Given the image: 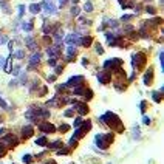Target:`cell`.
I'll list each match as a JSON object with an SVG mask.
<instances>
[{"instance_id": "obj_43", "label": "cell", "mask_w": 164, "mask_h": 164, "mask_svg": "<svg viewBox=\"0 0 164 164\" xmlns=\"http://www.w3.org/2000/svg\"><path fill=\"white\" fill-rule=\"evenodd\" d=\"M59 130H60V132H67V130H68V126H67V124H62V126L59 127Z\"/></svg>"}, {"instance_id": "obj_22", "label": "cell", "mask_w": 164, "mask_h": 164, "mask_svg": "<svg viewBox=\"0 0 164 164\" xmlns=\"http://www.w3.org/2000/svg\"><path fill=\"white\" fill-rule=\"evenodd\" d=\"M150 80H152V70H149V71L146 73V76H144V84H146V85H149V84H150Z\"/></svg>"}, {"instance_id": "obj_49", "label": "cell", "mask_w": 164, "mask_h": 164, "mask_svg": "<svg viewBox=\"0 0 164 164\" xmlns=\"http://www.w3.org/2000/svg\"><path fill=\"white\" fill-rule=\"evenodd\" d=\"M56 73H57V74L62 73V67H56Z\"/></svg>"}, {"instance_id": "obj_11", "label": "cell", "mask_w": 164, "mask_h": 164, "mask_svg": "<svg viewBox=\"0 0 164 164\" xmlns=\"http://www.w3.org/2000/svg\"><path fill=\"white\" fill-rule=\"evenodd\" d=\"M122 64V60L121 59H108V60H105L104 62V68H110V67H116V65H121Z\"/></svg>"}, {"instance_id": "obj_48", "label": "cell", "mask_w": 164, "mask_h": 164, "mask_svg": "<svg viewBox=\"0 0 164 164\" xmlns=\"http://www.w3.org/2000/svg\"><path fill=\"white\" fill-rule=\"evenodd\" d=\"M67 2H68V0H59V5H60V6H64Z\"/></svg>"}, {"instance_id": "obj_10", "label": "cell", "mask_w": 164, "mask_h": 164, "mask_svg": "<svg viewBox=\"0 0 164 164\" xmlns=\"http://www.w3.org/2000/svg\"><path fill=\"white\" fill-rule=\"evenodd\" d=\"M82 82H84V76H73V77H70V79H68V82H67V87H68V85H73V87H76V85L82 84Z\"/></svg>"}, {"instance_id": "obj_33", "label": "cell", "mask_w": 164, "mask_h": 164, "mask_svg": "<svg viewBox=\"0 0 164 164\" xmlns=\"http://www.w3.org/2000/svg\"><path fill=\"white\" fill-rule=\"evenodd\" d=\"M159 64H161V68L164 70V53H159Z\"/></svg>"}, {"instance_id": "obj_24", "label": "cell", "mask_w": 164, "mask_h": 164, "mask_svg": "<svg viewBox=\"0 0 164 164\" xmlns=\"http://www.w3.org/2000/svg\"><path fill=\"white\" fill-rule=\"evenodd\" d=\"M50 149H59L60 146H62V142H60V141H54V142H51V144H47Z\"/></svg>"}, {"instance_id": "obj_32", "label": "cell", "mask_w": 164, "mask_h": 164, "mask_svg": "<svg viewBox=\"0 0 164 164\" xmlns=\"http://www.w3.org/2000/svg\"><path fill=\"white\" fill-rule=\"evenodd\" d=\"M96 53H98V54H102V53H104V48L101 47V44H96Z\"/></svg>"}, {"instance_id": "obj_6", "label": "cell", "mask_w": 164, "mask_h": 164, "mask_svg": "<svg viewBox=\"0 0 164 164\" xmlns=\"http://www.w3.org/2000/svg\"><path fill=\"white\" fill-rule=\"evenodd\" d=\"M0 144L8 146V147H16V144H17V139H16L12 135H6V136L2 139V142H0Z\"/></svg>"}, {"instance_id": "obj_28", "label": "cell", "mask_w": 164, "mask_h": 164, "mask_svg": "<svg viewBox=\"0 0 164 164\" xmlns=\"http://www.w3.org/2000/svg\"><path fill=\"white\" fill-rule=\"evenodd\" d=\"M82 122H84V121H82V118H76V119H74V122H73V127H74V129H77V127L82 124Z\"/></svg>"}, {"instance_id": "obj_42", "label": "cell", "mask_w": 164, "mask_h": 164, "mask_svg": "<svg viewBox=\"0 0 164 164\" xmlns=\"http://www.w3.org/2000/svg\"><path fill=\"white\" fill-rule=\"evenodd\" d=\"M139 108H141V112H142V113L146 112V102H144V101H142L141 104H139Z\"/></svg>"}, {"instance_id": "obj_47", "label": "cell", "mask_w": 164, "mask_h": 164, "mask_svg": "<svg viewBox=\"0 0 164 164\" xmlns=\"http://www.w3.org/2000/svg\"><path fill=\"white\" fill-rule=\"evenodd\" d=\"M16 85H17V80H16V79L9 82V87H16Z\"/></svg>"}, {"instance_id": "obj_18", "label": "cell", "mask_w": 164, "mask_h": 164, "mask_svg": "<svg viewBox=\"0 0 164 164\" xmlns=\"http://www.w3.org/2000/svg\"><path fill=\"white\" fill-rule=\"evenodd\" d=\"M91 42H93V39H91L90 36L80 37V45H82V47H90V45H91Z\"/></svg>"}, {"instance_id": "obj_15", "label": "cell", "mask_w": 164, "mask_h": 164, "mask_svg": "<svg viewBox=\"0 0 164 164\" xmlns=\"http://www.w3.org/2000/svg\"><path fill=\"white\" fill-rule=\"evenodd\" d=\"M25 44H26V47H28V48L36 50V42H34L33 36H26V37H25Z\"/></svg>"}, {"instance_id": "obj_55", "label": "cell", "mask_w": 164, "mask_h": 164, "mask_svg": "<svg viewBox=\"0 0 164 164\" xmlns=\"http://www.w3.org/2000/svg\"><path fill=\"white\" fill-rule=\"evenodd\" d=\"M119 2H121V3H122V0H119Z\"/></svg>"}, {"instance_id": "obj_4", "label": "cell", "mask_w": 164, "mask_h": 164, "mask_svg": "<svg viewBox=\"0 0 164 164\" xmlns=\"http://www.w3.org/2000/svg\"><path fill=\"white\" fill-rule=\"evenodd\" d=\"M39 130L42 133H53V132H56V127L51 122H42V124H39Z\"/></svg>"}, {"instance_id": "obj_35", "label": "cell", "mask_w": 164, "mask_h": 164, "mask_svg": "<svg viewBox=\"0 0 164 164\" xmlns=\"http://www.w3.org/2000/svg\"><path fill=\"white\" fill-rule=\"evenodd\" d=\"M73 115H74V108H70L64 113V116H73Z\"/></svg>"}, {"instance_id": "obj_31", "label": "cell", "mask_w": 164, "mask_h": 164, "mask_svg": "<svg viewBox=\"0 0 164 164\" xmlns=\"http://www.w3.org/2000/svg\"><path fill=\"white\" fill-rule=\"evenodd\" d=\"M0 8H3L5 12H9V8H8V5H6L5 2H0Z\"/></svg>"}, {"instance_id": "obj_41", "label": "cell", "mask_w": 164, "mask_h": 164, "mask_svg": "<svg viewBox=\"0 0 164 164\" xmlns=\"http://www.w3.org/2000/svg\"><path fill=\"white\" fill-rule=\"evenodd\" d=\"M142 122H144L146 126H149V124H150V118H149V116H144V118H142Z\"/></svg>"}, {"instance_id": "obj_46", "label": "cell", "mask_w": 164, "mask_h": 164, "mask_svg": "<svg viewBox=\"0 0 164 164\" xmlns=\"http://www.w3.org/2000/svg\"><path fill=\"white\" fill-rule=\"evenodd\" d=\"M132 17H133V16H129V14H127V16H122V20H124V22H126V20H130Z\"/></svg>"}, {"instance_id": "obj_9", "label": "cell", "mask_w": 164, "mask_h": 164, "mask_svg": "<svg viewBox=\"0 0 164 164\" xmlns=\"http://www.w3.org/2000/svg\"><path fill=\"white\" fill-rule=\"evenodd\" d=\"M110 79H112V74L108 71H102V73L98 74V80L101 82V84H108Z\"/></svg>"}, {"instance_id": "obj_44", "label": "cell", "mask_w": 164, "mask_h": 164, "mask_svg": "<svg viewBox=\"0 0 164 164\" xmlns=\"http://www.w3.org/2000/svg\"><path fill=\"white\" fill-rule=\"evenodd\" d=\"M67 153H68L67 149H60V150H57V155H67Z\"/></svg>"}, {"instance_id": "obj_39", "label": "cell", "mask_w": 164, "mask_h": 164, "mask_svg": "<svg viewBox=\"0 0 164 164\" xmlns=\"http://www.w3.org/2000/svg\"><path fill=\"white\" fill-rule=\"evenodd\" d=\"M8 42V37L6 36H0V45H2V44H6Z\"/></svg>"}, {"instance_id": "obj_38", "label": "cell", "mask_w": 164, "mask_h": 164, "mask_svg": "<svg viewBox=\"0 0 164 164\" xmlns=\"http://www.w3.org/2000/svg\"><path fill=\"white\" fill-rule=\"evenodd\" d=\"M71 14H73V16H77V14H79V8H77V6H73V8H71Z\"/></svg>"}, {"instance_id": "obj_21", "label": "cell", "mask_w": 164, "mask_h": 164, "mask_svg": "<svg viewBox=\"0 0 164 164\" xmlns=\"http://www.w3.org/2000/svg\"><path fill=\"white\" fill-rule=\"evenodd\" d=\"M152 98H153V101H155V102H161V99H162L161 91H153V93H152Z\"/></svg>"}, {"instance_id": "obj_7", "label": "cell", "mask_w": 164, "mask_h": 164, "mask_svg": "<svg viewBox=\"0 0 164 164\" xmlns=\"http://www.w3.org/2000/svg\"><path fill=\"white\" fill-rule=\"evenodd\" d=\"M42 6H44V9H45V12L47 14H56V6L50 2V0H44V2H42Z\"/></svg>"}, {"instance_id": "obj_54", "label": "cell", "mask_w": 164, "mask_h": 164, "mask_svg": "<svg viewBox=\"0 0 164 164\" xmlns=\"http://www.w3.org/2000/svg\"><path fill=\"white\" fill-rule=\"evenodd\" d=\"M0 122H2V118H0Z\"/></svg>"}, {"instance_id": "obj_25", "label": "cell", "mask_w": 164, "mask_h": 164, "mask_svg": "<svg viewBox=\"0 0 164 164\" xmlns=\"http://www.w3.org/2000/svg\"><path fill=\"white\" fill-rule=\"evenodd\" d=\"M22 28H23L25 31H31V30H33V23H31V22H23V23H22Z\"/></svg>"}, {"instance_id": "obj_17", "label": "cell", "mask_w": 164, "mask_h": 164, "mask_svg": "<svg viewBox=\"0 0 164 164\" xmlns=\"http://www.w3.org/2000/svg\"><path fill=\"white\" fill-rule=\"evenodd\" d=\"M30 11L33 14H39L40 11H42V5H39V3H31L30 5Z\"/></svg>"}, {"instance_id": "obj_53", "label": "cell", "mask_w": 164, "mask_h": 164, "mask_svg": "<svg viewBox=\"0 0 164 164\" xmlns=\"http://www.w3.org/2000/svg\"><path fill=\"white\" fill-rule=\"evenodd\" d=\"M2 135H3V129H2V130H0V136H2Z\"/></svg>"}, {"instance_id": "obj_1", "label": "cell", "mask_w": 164, "mask_h": 164, "mask_svg": "<svg viewBox=\"0 0 164 164\" xmlns=\"http://www.w3.org/2000/svg\"><path fill=\"white\" fill-rule=\"evenodd\" d=\"M104 124H107V126H110V127H116L118 126V132H122V126H121V119L115 115V113H112V112H107L105 115H102L101 118H99Z\"/></svg>"}, {"instance_id": "obj_34", "label": "cell", "mask_w": 164, "mask_h": 164, "mask_svg": "<svg viewBox=\"0 0 164 164\" xmlns=\"http://www.w3.org/2000/svg\"><path fill=\"white\" fill-rule=\"evenodd\" d=\"M11 73H12V74H14V76H19V73H20V67H19V65H17V67H14V68H12V71H11Z\"/></svg>"}, {"instance_id": "obj_52", "label": "cell", "mask_w": 164, "mask_h": 164, "mask_svg": "<svg viewBox=\"0 0 164 164\" xmlns=\"http://www.w3.org/2000/svg\"><path fill=\"white\" fill-rule=\"evenodd\" d=\"M71 2H73V3H77V2H79V0H71Z\"/></svg>"}, {"instance_id": "obj_56", "label": "cell", "mask_w": 164, "mask_h": 164, "mask_svg": "<svg viewBox=\"0 0 164 164\" xmlns=\"http://www.w3.org/2000/svg\"><path fill=\"white\" fill-rule=\"evenodd\" d=\"M47 164H51V162H47Z\"/></svg>"}, {"instance_id": "obj_2", "label": "cell", "mask_w": 164, "mask_h": 164, "mask_svg": "<svg viewBox=\"0 0 164 164\" xmlns=\"http://www.w3.org/2000/svg\"><path fill=\"white\" fill-rule=\"evenodd\" d=\"M96 144L101 147V149H107L110 146V142L113 141V133H105V135H96L94 138Z\"/></svg>"}, {"instance_id": "obj_8", "label": "cell", "mask_w": 164, "mask_h": 164, "mask_svg": "<svg viewBox=\"0 0 164 164\" xmlns=\"http://www.w3.org/2000/svg\"><path fill=\"white\" fill-rule=\"evenodd\" d=\"M74 110H77L80 115H87L88 113V107H87V104H84V102H76L74 101Z\"/></svg>"}, {"instance_id": "obj_23", "label": "cell", "mask_w": 164, "mask_h": 164, "mask_svg": "<svg viewBox=\"0 0 164 164\" xmlns=\"http://www.w3.org/2000/svg\"><path fill=\"white\" fill-rule=\"evenodd\" d=\"M14 57H16V59H23V57H25V51H23V50H17V51L14 53Z\"/></svg>"}, {"instance_id": "obj_20", "label": "cell", "mask_w": 164, "mask_h": 164, "mask_svg": "<svg viewBox=\"0 0 164 164\" xmlns=\"http://www.w3.org/2000/svg\"><path fill=\"white\" fill-rule=\"evenodd\" d=\"M11 59H12V54H11L8 59H5V62H6V64H3V65H5V71H6V73H9V71H11Z\"/></svg>"}, {"instance_id": "obj_27", "label": "cell", "mask_w": 164, "mask_h": 164, "mask_svg": "<svg viewBox=\"0 0 164 164\" xmlns=\"http://www.w3.org/2000/svg\"><path fill=\"white\" fill-rule=\"evenodd\" d=\"M22 161H23L25 164H30V162H33V156H31V155H23Z\"/></svg>"}, {"instance_id": "obj_45", "label": "cell", "mask_w": 164, "mask_h": 164, "mask_svg": "<svg viewBox=\"0 0 164 164\" xmlns=\"http://www.w3.org/2000/svg\"><path fill=\"white\" fill-rule=\"evenodd\" d=\"M146 11H147L149 14H155V9H153L152 6H147V9H146Z\"/></svg>"}, {"instance_id": "obj_3", "label": "cell", "mask_w": 164, "mask_h": 164, "mask_svg": "<svg viewBox=\"0 0 164 164\" xmlns=\"http://www.w3.org/2000/svg\"><path fill=\"white\" fill-rule=\"evenodd\" d=\"M65 44H68V45H80V36L79 34H68L67 37H65Z\"/></svg>"}, {"instance_id": "obj_19", "label": "cell", "mask_w": 164, "mask_h": 164, "mask_svg": "<svg viewBox=\"0 0 164 164\" xmlns=\"http://www.w3.org/2000/svg\"><path fill=\"white\" fill-rule=\"evenodd\" d=\"M36 144H37V146H40V147H47L48 139H47L45 136H40V138H37V139H36Z\"/></svg>"}, {"instance_id": "obj_30", "label": "cell", "mask_w": 164, "mask_h": 164, "mask_svg": "<svg viewBox=\"0 0 164 164\" xmlns=\"http://www.w3.org/2000/svg\"><path fill=\"white\" fill-rule=\"evenodd\" d=\"M48 65L50 67H56V57H50L48 59Z\"/></svg>"}, {"instance_id": "obj_16", "label": "cell", "mask_w": 164, "mask_h": 164, "mask_svg": "<svg viewBox=\"0 0 164 164\" xmlns=\"http://www.w3.org/2000/svg\"><path fill=\"white\" fill-rule=\"evenodd\" d=\"M22 136H23V138H30V136H33V127H31V126L23 127V129H22Z\"/></svg>"}, {"instance_id": "obj_36", "label": "cell", "mask_w": 164, "mask_h": 164, "mask_svg": "<svg viewBox=\"0 0 164 164\" xmlns=\"http://www.w3.org/2000/svg\"><path fill=\"white\" fill-rule=\"evenodd\" d=\"M133 133H135V135H133V138H135V139L141 136V135H139V129H138V127H135V129H133Z\"/></svg>"}, {"instance_id": "obj_29", "label": "cell", "mask_w": 164, "mask_h": 164, "mask_svg": "<svg viewBox=\"0 0 164 164\" xmlns=\"http://www.w3.org/2000/svg\"><path fill=\"white\" fill-rule=\"evenodd\" d=\"M25 14V6L23 5H19V17H22Z\"/></svg>"}, {"instance_id": "obj_26", "label": "cell", "mask_w": 164, "mask_h": 164, "mask_svg": "<svg viewBox=\"0 0 164 164\" xmlns=\"http://www.w3.org/2000/svg\"><path fill=\"white\" fill-rule=\"evenodd\" d=\"M84 11L91 12V11H93V3H91V2H87V3H85V6H84Z\"/></svg>"}, {"instance_id": "obj_40", "label": "cell", "mask_w": 164, "mask_h": 164, "mask_svg": "<svg viewBox=\"0 0 164 164\" xmlns=\"http://www.w3.org/2000/svg\"><path fill=\"white\" fill-rule=\"evenodd\" d=\"M108 25H110L112 28H116V26H118V22H116V20H108Z\"/></svg>"}, {"instance_id": "obj_14", "label": "cell", "mask_w": 164, "mask_h": 164, "mask_svg": "<svg viewBox=\"0 0 164 164\" xmlns=\"http://www.w3.org/2000/svg\"><path fill=\"white\" fill-rule=\"evenodd\" d=\"M76 51H77V50H76L74 45H68V48H67V59H68V60H73Z\"/></svg>"}, {"instance_id": "obj_12", "label": "cell", "mask_w": 164, "mask_h": 164, "mask_svg": "<svg viewBox=\"0 0 164 164\" xmlns=\"http://www.w3.org/2000/svg\"><path fill=\"white\" fill-rule=\"evenodd\" d=\"M47 53H48V56H50V57H57V56L60 54V50H59V45H54V47H50V48L47 50Z\"/></svg>"}, {"instance_id": "obj_5", "label": "cell", "mask_w": 164, "mask_h": 164, "mask_svg": "<svg viewBox=\"0 0 164 164\" xmlns=\"http://www.w3.org/2000/svg\"><path fill=\"white\" fill-rule=\"evenodd\" d=\"M133 60H132V65L133 67H136V64H138V68L146 62V56L142 54V53H138V54H133V57H132Z\"/></svg>"}, {"instance_id": "obj_50", "label": "cell", "mask_w": 164, "mask_h": 164, "mask_svg": "<svg viewBox=\"0 0 164 164\" xmlns=\"http://www.w3.org/2000/svg\"><path fill=\"white\" fill-rule=\"evenodd\" d=\"M3 153H5V149H3V147H2V144H0V156H2V155H3Z\"/></svg>"}, {"instance_id": "obj_13", "label": "cell", "mask_w": 164, "mask_h": 164, "mask_svg": "<svg viewBox=\"0 0 164 164\" xmlns=\"http://www.w3.org/2000/svg\"><path fill=\"white\" fill-rule=\"evenodd\" d=\"M40 62V53H34L31 57H30V67H34Z\"/></svg>"}, {"instance_id": "obj_37", "label": "cell", "mask_w": 164, "mask_h": 164, "mask_svg": "<svg viewBox=\"0 0 164 164\" xmlns=\"http://www.w3.org/2000/svg\"><path fill=\"white\" fill-rule=\"evenodd\" d=\"M0 107H3V108H6V110L9 108V107H8V104H6V102H5L2 98H0Z\"/></svg>"}, {"instance_id": "obj_51", "label": "cell", "mask_w": 164, "mask_h": 164, "mask_svg": "<svg viewBox=\"0 0 164 164\" xmlns=\"http://www.w3.org/2000/svg\"><path fill=\"white\" fill-rule=\"evenodd\" d=\"M3 64H5V59H3V57H0V67H2Z\"/></svg>"}]
</instances>
